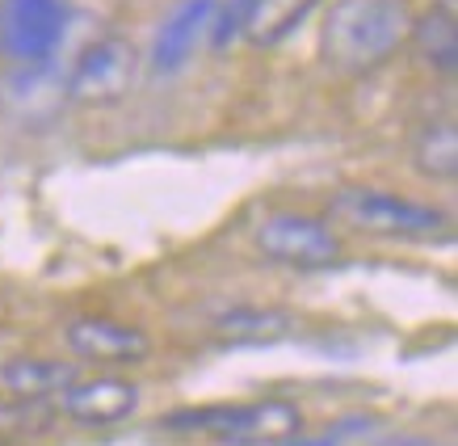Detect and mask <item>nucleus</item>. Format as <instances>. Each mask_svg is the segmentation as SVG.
Returning a JSON list of instances; mask_svg holds the SVG:
<instances>
[{"instance_id": "obj_3", "label": "nucleus", "mask_w": 458, "mask_h": 446, "mask_svg": "<svg viewBox=\"0 0 458 446\" xmlns=\"http://www.w3.org/2000/svg\"><path fill=\"white\" fill-rule=\"evenodd\" d=\"M168 433H207L232 446H286L303 433L299 405L269 396L249 405H207V408H177L160 421Z\"/></svg>"}, {"instance_id": "obj_16", "label": "nucleus", "mask_w": 458, "mask_h": 446, "mask_svg": "<svg viewBox=\"0 0 458 446\" xmlns=\"http://www.w3.org/2000/svg\"><path fill=\"white\" fill-rule=\"evenodd\" d=\"M294 446H333V442H328V438H324V442H294Z\"/></svg>"}, {"instance_id": "obj_12", "label": "nucleus", "mask_w": 458, "mask_h": 446, "mask_svg": "<svg viewBox=\"0 0 458 446\" xmlns=\"http://www.w3.org/2000/svg\"><path fill=\"white\" fill-rule=\"evenodd\" d=\"M64 101L68 93H64V81L51 76V64H21L4 81V106L21 118H51Z\"/></svg>"}, {"instance_id": "obj_15", "label": "nucleus", "mask_w": 458, "mask_h": 446, "mask_svg": "<svg viewBox=\"0 0 458 446\" xmlns=\"http://www.w3.org/2000/svg\"><path fill=\"white\" fill-rule=\"evenodd\" d=\"M412 165L429 182H454L458 177V126L450 118H433L412 140Z\"/></svg>"}, {"instance_id": "obj_11", "label": "nucleus", "mask_w": 458, "mask_h": 446, "mask_svg": "<svg viewBox=\"0 0 458 446\" xmlns=\"http://www.w3.org/2000/svg\"><path fill=\"white\" fill-rule=\"evenodd\" d=\"M412 47L420 51V59L429 64L433 72H450L458 68V13H454V0H442L433 4L429 13L412 17V30H408Z\"/></svg>"}, {"instance_id": "obj_2", "label": "nucleus", "mask_w": 458, "mask_h": 446, "mask_svg": "<svg viewBox=\"0 0 458 446\" xmlns=\"http://www.w3.org/2000/svg\"><path fill=\"white\" fill-rule=\"evenodd\" d=\"M328 215L349 232L378 240H412V244H433V240H450L454 223L450 215L417 198L375 190V185H345L328 198Z\"/></svg>"}, {"instance_id": "obj_10", "label": "nucleus", "mask_w": 458, "mask_h": 446, "mask_svg": "<svg viewBox=\"0 0 458 446\" xmlns=\"http://www.w3.org/2000/svg\"><path fill=\"white\" fill-rule=\"evenodd\" d=\"M294 329H299V321L278 307H232L210 321V333L223 346H278V341L294 337Z\"/></svg>"}, {"instance_id": "obj_4", "label": "nucleus", "mask_w": 458, "mask_h": 446, "mask_svg": "<svg viewBox=\"0 0 458 446\" xmlns=\"http://www.w3.org/2000/svg\"><path fill=\"white\" fill-rule=\"evenodd\" d=\"M252 244L265 262L291 265V270H328L341 262V240L333 227L311 215H299V210L265 215L252 232Z\"/></svg>"}, {"instance_id": "obj_1", "label": "nucleus", "mask_w": 458, "mask_h": 446, "mask_svg": "<svg viewBox=\"0 0 458 446\" xmlns=\"http://www.w3.org/2000/svg\"><path fill=\"white\" fill-rule=\"evenodd\" d=\"M412 30L408 0H336L319 26V59L336 76H370Z\"/></svg>"}, {"instance_id": "obj_9", "label": "nucleus", "mask_w": 458, "mask_h": 446, "mask_svg": "<svg viewBox=\"0 0 458 446\" xmlns=\"http://www.w3.org/2000/svg\"><path fill=\"white\" fill-rule=\"evenodd\" d=\"M215 4H219V0H181L177 9L160 21L156 42H152V68L156 72H177L194 59V51L210 34Z\"/></svg>"}, {"instance_id": "obj_8", "label": "nucleus", "mask_w": 458, "mask_h": 446, "mask_svg": "<svg viewBox=\"0 0 458 446\" xmlns=\"http://www.w3.org/2000/svg\"><path fill=\"white\" fill-rule=\"evenodd\" d=\"M140 408V388L131 379L98 375V379H76L59 391V413L84 430H106L118 425Z\"/></svg>"}, {"instance_id": "obj_17", "label": "nucleus", "mask_w": 458, "mask_h": 446, "mask_svg": "<svg viewBox=\"0 0 458 446\" xmlns=\"http://www.w3.org/2000/svg\"><path fill=\"white\" fill-rule=\"evenodd\" d=\"M0 446H9V442H4V438H0Z\"/></svg>"}, {"instance_id": "obj_14", "label": "nucleus", "mask_w": 458, "mask_h": 446, "mask_svg": "<svg viewBox=\"0 0 458 446\" xmlns=\"http://www.w3.org/2000/svg\"><path fill=\"white\" fill-rule=\"evenodd\" d=\"M76 383V366L55 358H9L0 366V388L17 400H47Z\"/></svg>"}, {"instance_id": "obj_5", "label": "nucleus", "mask_w": 458, "mask_h": 446, "mask_svg": "<svg viewBox=\"0 0 458 446\" xmlns=\"http://www.w3.org/2000/svg\"><path fill=\"white\" fill-rule=\"evenodd\" d=\"M135 76H140V51L126 39L110 34V39L89 42L76 56L64 93L76 106H114L135 89Z\"/></svg>"}, {"instance_id": "obj_7", "label": "nucleus", "mask_w": 458, "mask_h": 446, "mask_svg": "<svg viewBox=\"0 0 458 446\" xmlns=\"http://www.w3.org/2000/svg\"><path fill=\"white\" fill-rule=\"evenodd\" d=\"M68 349L81 363L98 366H135L152 358V337L135 324L110 321V316H81L64 329Z\"/></svg>"}, {"instance_id": "obj_13", "label": "nucleus", "mask_w": 458, "mask_h": 446, "mask_svg": "<svg viewBox=\"0 0 458 446\" xmlns=\"http://www.w3.org/2000/svg\"><path fill=\"white\" fill-rule=\"evenodd\" d=\"M319 9V0H249L244 13V39L252 47H278Z\"/></svg>"}, {"instance_id": "obj_6", "label": "nucleus", "mask_w": 458, "mask_h": 446, "mask_svg": "<svg viewBox=\"0 0 458 446\" xmlns=\"http://www.w3.org/2000/svg\"><path fill=\"white\" fill-rule=\"evenodd\" d=\"M68 34L64 0H0V47L17 64H51Z\"/></svg>"}]
</instances>
